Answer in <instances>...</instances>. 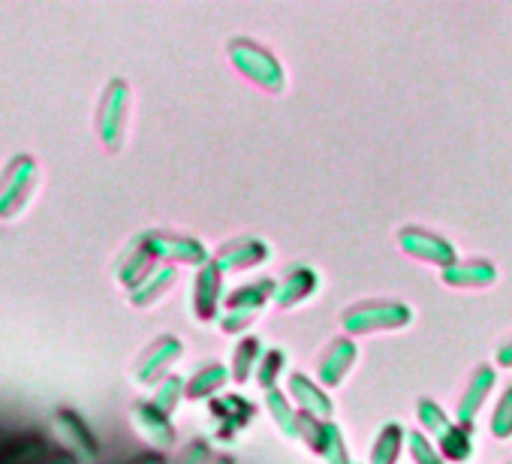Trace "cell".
Wrapping results in <instances>:
<instances>
[{
	"instance_id": "obj_1",
	"label": "cell",
	"mask_w": 512,
	"mask_h": 464,
	"mask_svg": "<svg viewBox=\"0 0 512 464\" xmlns=\"http://www.w3.org/2000/svg\"><path fill=\"white\" fill-rule=\"evenodd\" d=\"M40 184V166L34 157L19 154L7 163V169L0 172V217L13 220L34 196Z\"/></svg>"
},
{
	"instance_id": "obj_2",
	"label": "cell",
	"mask_w": 512,
	"mask_h": 464,
	"mask_svg": "<svg viewBox=\"0 0 512 464\" xmlns=\"http://www.w3.org/2000/svg\"><path fill=\"white\" fill-rule=\"evenodd\" d=\"M124 106H127V91L121 82L109 85L103 103H100V115H97V127H100V136L106 139L109 148H118V139H121V124H124Z\"/></svg>"
},
{
	"instance_id": "obj_3",
	"label": "cell",
	"mask_w": 512,
	"mask_h": 464,
	"mask_svg": "<svg viewBox=\"0 0 512 464\" xmlns=\"http://www.w3.org/2000/svg\"><path fill=\"white\" fill-rule=\"evenodd\" d=\"M55 428H58L61 440L76 452V458L94 461V455H97V440L91 437L88 425H85L73 410H58V413H55Z\"/></svg>"
},
{
	"instance_id": "obj_4",
	"label": "cell",
	"mask_w": 512,
	"mask_h": 464,
	"mask_svg": "<svg viewBox=\"0 0 512 464\" xmlns=\"http://www.w3.org/2000/svg\"><path fill=\"white\" fill-rule=\"evenodd\" d=\"M46 458H49V446L43 437H34V434L13 440L0 452V464H46Z\"/></svg>"
},
{
	"instance_id": "obj_5",
	"label": "cell",
	"mask_w": 512,
	"mask_h": 464,
	"mask_svg": "<svg viewBox=\"0 0 512 464\" xmlns=\"http://www.w3.org/2000/svg\"><path fill=\"white\" fill-rule=\"evenodd\" d=\"M46 464H76V455H70V452H58V455H49V458H46Z\"/></svg>"
},
{
	"instance_id": "obj_6",
	"label": "cell",
	"mask_w": 512,
	"mask_h": 464,
	"mask_svg": "<svg viewBox=\"0 0 512 464\" xmlns=\"http://www.w3.org/2000/svg\"><path fill=\"white\" fill-rule=\"evenodd\" d=\"M145 464H157V461H154V458H151V461H145Z\"/></svg>"
}]
</instances>
